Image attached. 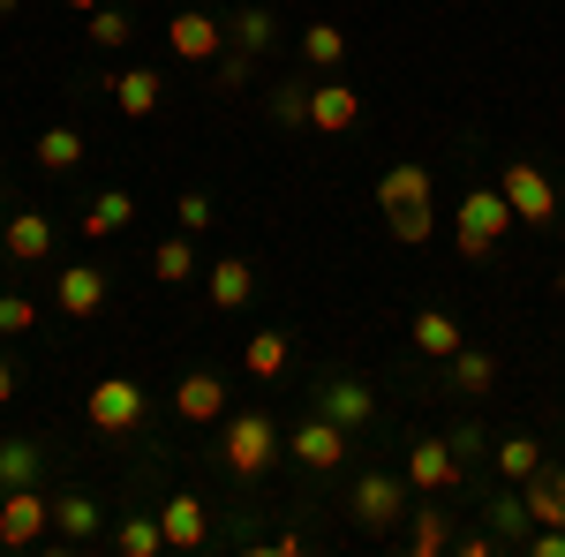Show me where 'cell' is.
<instances>
[{
  "mask_svg": "<svg viewBox=\"0 0 565 557\" xmlns=\"http://www.w3.org/2000/svg\"><path fill=\"white\" fill-rule=\"evenodd\" d=\"M377 204H385V226H392V242H407V249H423L430 242V173L415 167H385L377 173Z\"/></svg>",
  "mask_w": 565,
  "mask_h": 557,
  "instance_id": "6da1fadb",
  "label": "cell"
},
{
  "mask_svg": "<svg viewBox=\"0 0 565 557\" xmlns=\"http://www.w3.org/2000/svg\"><path fill=\"white\" fill-rule=\"evenodd\" d=\"M287 452V437H279V422L271 415H226V429H218V460H226V474H242V482H257L271 460Z\"/></svg>",
  "mask_w": 565,
  "mask_h": 557,
  "instance_id": "7a4b0ae2",
  "label": "cell"
},
{
  "mask_svg": "<svg viewBox=\"0 0 565 557\" xmlns=\"http://www.w3.org/2000/svg\"><path fill=\"white\" fill-rule=\"evenodd\" d=\"M407 497H415V482H407V474L370 468V474H354L348 513H354V527H362V535H392V527L407 519Z\"/></svg>",
  "mask_w": 565,
  "mask_h": 557,
  "instance_id": "3957f363",
  "label": "cell"
},
{
  "mask_svg": "<svg viewBox=\"0 0 565 557\" xmlns=\"http://www.w3.org/2000/svg\"><path fill=\"white\" fill-rule=\"evenodd\" d=\"M143 385L136 377H98V385L84 392V422L98 429V437H136L143 429Z\"/></svg>",
  "mask_w": 565,
  "mask_h": 557,
  "instance_id": "277c9868",
  "label": "cell"
},
{
  "mask_svg": "<svg viewBox=\"0 0 565 557\" xmlns=\"http://www.w3.org/2000/svg\"><path fill=\"white\" fill-rule=\"evenodd\" d=\"M53 535V497H39V482L0 490V550H39Z\"/></svg>",
  "mask_w": 565,
  "mask_h": 557,
  "instance_id": "5b68a950",
  "label": "cell"
},
{
  "mask_svg": "<svg viewBox=\"0 0 565 557\" xmlns=\"http://www.w3.org/2000/svg\"><path fill=\"white\" fill-rule=\"evenodd\" d=\"M498 189H505V204H513V218H521V226H551V218H558V189H551V173L527 167V159H513Z\"/></svg>",
  "mask_w": 565,
  "mask_h": 557,
  "instance_id": "8992f818",
  "label": "cell"
},
{
  "mask_svg": "<svg viewBox=\"0 0 565 557\" xmlns=\"http://www.w3.org/2000/svg\"><path fill=\"white\" fill-rule=\"evenodd\" d=\"M348 437L354 429H340L332 415H309V422L287 437V452H295L309 474H332V468H348Z\"/></svg>",
  "mask_w": 565,
  "mask_h": 557,
  "instance_id": "52a82bcc",
  "label": "cell"
},
{
  "mask_svg": "<svg viewBox=\"0 0 565 557\" xmlns=\"http://www.w3.org/2000/svg\"><path fill=\"white\" fill-rule=\"evenodd\" d=\"M167 45H174L181 61H196V68H212L218 53H226V23H218V15H204V8H181L174 23H167Z\"/></svg>",
  "mask_w": 565,
  "mask_h": 557,
  "instance_id": "ba28073f",
  "label": "cell"
},
{
  "mask_svg": "<svg viewBox=\"0 0 565 557\" xmlns=\"http://www.w3.org/2000/svg\"><path fill=\"white\" fill-rule=\"evenodd\" d=\"M407 482H415V497H445L460 482V452L445 437H415L407 444Z\"/></svg>",
  "mask_w": 565,
  "mask_h": 557,
  "instance_id": "9c48e42d",
  "label": "cell"
},
{
  "mask_svg": "<svg viewBox=\"0 0 565 557\" xmlns=\"http://www.w3.org/2000/svg\"><path fill=\"white\" fill-rule=\"evenodd\" d=\"M317 415H332L340 429H370L377 422V392L362 385V377H324L317 385Z\"/></svg>",
  "mask_w": 565,
  "mask_h": 557,
  "instance_id": "30bf717a",
  "label": "cell"
},
{
  "mask_svg": "<svg viewBox=\"0 0 565 557\" xmlns=\"http://www.w3.org/2000/svg\"><path fill=\"white\" fill-rule=\"evenodd\" d=\"M53 301H61V317L90 324V317L106 309V271H98V264H61V279H53Z\"/></svg>",
  "mask_w": 565,
  "mask_h": 557,
  "instance_id": "8fae6325",
  "label": "cell"
},
{
  "mask_svg": "<svg viewBox=\"0 0 565 557\" xmlns=\"http://www.w3.org/2000/svg\"><path fill=\"white\" fill-rule=\"evenodd\" d=\"M354 121H362V98H354V84H309V129L317 136H348Z\"/></svg>",
  "mask_w": 565,
  "mask_h": 557,
  "instance_id": "7c38bea8",
  "label": "cell"
},
{
  "mask_svg": "<svg viewBox=\"0 0 565 557\" xmlns=\"http://www.w3.org/2000/svg\"><path fill=\"white\" fill-rule=\"evenodd\" d=\"M0 249H8V264H45L53 257V218L45 212H8L0 218Z\"/></svg>",
  "mask_w": 565,
  "mask_h": 557,
  "instance_id": "4fadbf2b",
  "label": "cell"
},
{
  "mask_svg": "<svg viewBox=\"0 0 565 557\" xmlns=\"http://www.w3.org/2000/svg\"><path fill=\"white\" fill-rule=\"evenodd\" d=\"M174 415H181V422H196V429L226 422V385H218L212 369H189V377L174 385Z\"/></svg>",
  "mask_w": 565,
  "mask_h": 557,
  "instance_id": "5bb4252c",
  "label": "cell"
},
{
  "mask_svg": "<svg viewBox=\"0 0 565 557\" xmlns=\"http://www.w3.org/2000/svg\"><path fill=\"white\" fill-rule=\"evenodd\" d=\"M505 226H521L505 189H468L460 196V234H482V242H505Z\"/></svg>",
  "mask_w": 565,
  "mask_h": 557,
  "instance_id": "9a60e30c",
  "label": "cell"
},
{
  "mask_svg": "<svg viewBox=\"0 0 565 557\" xmlns=\"http://www.w3.org/2000/svg\"><path fill=\"white\" fill-rule=\"evenodd\" d=\"M204 294H212V309H249V301H257V264L218 257L212 271H204Z\"/></svg>",
  "mask_w": 565,
  "mask_h": 557,
  "instance_id": "2e32d148",
  "label": "cell"
},
{
  "mask_svg": "<svg viewBox=\"0 0 565 557\" xmlns=\"http://www.w3.org/2000/svg\"><path fill=\"white\" fill-rule=\"evenodd\" d=\"M407 340H415V354H430V362H452V354L468 346V332H460L452 309H423V317L407 324Z\"/></svg>",
  "mask_w": 565,
  "mask_h": 557,
  "instance_id": "e0dca14e",
  "label": "cell"
},
{
  "mask_svg": "<svg viewBox=\"0 0 565 557\" xmlns=\"http://www.w3.org/2000/svg\"><path fill=\"white\" fill-rule=\"evenodd\" d=\"M159 527H167V550H204L212 513H204V497H167L159 505Z\"/></svg>",
  "mask_w": 565,
  "mask_h": 557,
  "instance_id": "ac0fdd59",
  "label": "cell"
},
{
  "mask_svg": "<svg viewBox=\"0 0 565 557\" xmlns=\"http://www.w3.org/2000/svg\"><path fill=\"white\" fill-rule=\"evenodd\" d=\"M521 497H527V519H535V527H565V468L543 460V468L521 482Z\"/></svg>",
  "mask_w": 565,
  "mask_h": 557,
  "instance_id": "d6986e66",
  "label": "cell"
},
{
  "mask_svg": "<svg viewBox=\"0 0 565 557\" xmlns=\"http://www.w3.org/2000/svg\"><path fill=\"white\" fill-rule=\"evenodd\" d=\"M129 218H136L129 189H98V196H90V212H84V242H114Z\"/></svg>",
  "mask_w": 565,
  "mask_h": 557,
  "instance_id": "ffe728a7",
  "label": "cell"
},
{
  "mask_svg": "<svg viewBox=\"0 0 565 557\" xmlns=\"http://www.w3.org/2000/svg\"><path fill=\"white\" fill-rule=\"evenodd\" d=\"M445 385L468 392V399H476V392H490V385H498V354H490V346H460V354L445 362Z\"/></svg>",
  "mask_w": 565,
  "mask_h": 557,
  "instance_id": "44dd1931",
  "label": "cell"
},
{
  "mask_svg": "<svg viewBox=\"0 0 565 557\" xmlns=\"http://www.w3.org/2000/svg\"><path fill=\"white\" fill-rule=\"evenodd\" d=\"M287 362H295V346H287V332H271V324H264L257 340L242 346V369H249L257 385H271V377H287Z\"/></svg>",
  "mask_w": 565,
  "mask_h": 557,
  "instance_id": "7402d4cb",
  "label": "cell"
},
{
  "mask_svg": "<svg viewBox=\"0 0 565 557\" xmlns=\"http://www.w3.org/2000/svg\"><path fill=\"white\" fill-rule=\"evenodd\" d=\"M226 39L242 45V53H271V45H279V15H271L264 0H249L242 15H226Z\"/></svg>",
  "mask_w": 565,
  "mask_h": 557,
  "instance_id": "603a6c76",
  "label": "cell"
},
{
  "mask_svg": "<svg viewBox=\"0 0 565 557\" xmlns=\"http://www.w3.org/2000/svg\"><path fill=\"white\" fill-rule=\"evenodd\" d=\"M407 550L415 557L452 550V519H445V505H407Z\"/></svg>",
  "mask_w": 565,
  "mask_h": 557,
  "instance_id": "cb8c5ba5",
  "label": "cell"
},
{
  "mask_svg": "<svg viewBox=\"0 0 565 557\" xmlns=\"http://www.w3.org/2000/svg\"><path fill=\"white\" fill-rule=\"evenodd\" d=\"M106 84H114V106H121V114H129V121H143V114H159V76H151V68H129V76H106Z\"/></svg>",
  "mask_w": 565,
  "mask_h": 557,
  "instance_id": "d4e9b609",
  "label": "cell"
},
{
  "mask_svg": "<svg viewBox=\"0 0 565 557\" xmlns=\"http://www.w3.org/2000/svg\"><path fill=\"white\" fill-rule=\"evenodd\" d=\"M189 271H196V234H181V226H174V234L151 249V279H159V287H181Z\"/></svg>",
  "mask_w": 565,
  "mask_h": 557,
  "instance_id": "484cf974",
  "label": "cell"
},
{
  "mask_svg": "<svg viewBox=\"0 0 565 557\" xmlns=\"http://www.w3.org/2000/svg\"><path fill=\"white\" fill-rule=\"evenodd\" d=\"M53 535H61V543H90V535H98V505H90L84 490L53 497Z\"/></svg>",
  "mask_w": 565,
  "mask_h": 557,
  "instance_id": "4316f807",
  "label": "cell"
},
{
  "mask_svg": "<svg viewBox=\"0 0 565 557\" xmlns=\"http://www.w3.org/2000/svg\"><path fill=\"white\" fill-rule=\"evenodd\" d=\"M31 151H39V167H45V173H76V167H84V136L68 129V121H53V129H45Z\"/></svg>",
  "mask_w": 565,
  "mask_h": 557,
  "instance_id": "83f0119b",
  "label": "cell"
},
{
  "mask_svg": "<svg viewBox=\"0 0 565 557\" xmlns=\"http://www.w3.org/2000/svg\"><path fill=\"white\" fill-rule=\"evenodd\" d=\"M114 550H121V557H159V550H167V527H159V513L121 519V527H114Z\"/></svg>",
  "mask_w": 565,
  "mask_h": 557,
  "instance_id": "f1b7e54d",
  "label": "cell"
},
{
  "mask_svg": "<svg viewBox=\"0 0 565 557\" xmlns=\"http://www.w3.org/2000/svg\"><path fill=\"white\" fill-rule=\"evenodd\" d=\"M490 527H498V543H505V550H521L527 535H535V519H527V497L498 490V505H490Z\"/></svg>",
  "mask_w": 565,
  "mask_h": 557,
  "instance_id": "f546056e",
  "label": "cell"
},
{
  "mask_svg": "<svg viewBox=\"0 0 565 557\" xmlns=\"http://www.w3.org/2000/svg\"><path fill=\"white\" fill-rule=\"evenodd\" d=\"M302 53H309V68H324V76H332V68L348 61V31H340V23H309Z\"/></svg>",
  "mask_w": 565,
  "mask_h": 557,
  "instance_id": "4dcf8cb0",
  "label": "cell"
},
{
  "mask_svg": "<svg viewBox=\"0 0 565 557\" xmlns=\"http://www.w3.org/2000/svg\"><path fill=\"white\" fill-rule=\"evenodd\" d=\"M490 460H498L505 482H527V474L543 468V444H535V437H505V444H490Z\"/></svg>",
  "mask_w": 565,
  "mask_h": 557,
  "instance_id": "1f68e13d",
  "label": "cell"
},
{
  "mask_svg": "<svg viewBox=\"0 0 565 557\" xmlns=\"http://www.w3.org/2000/svg\"><path fill=\"white\" fill-rule=\"evenodd\" d=\"M15 482H39V444L31 437H0V490Z\"/></svg>",
  "mask_w": 565,
  "mask_h": 557,
  "instance_id": "d6a6232c",
  "label": "cell"
},
{
  "mask_svg": "<svg viewBox=\"0 0 565 557\" xmlns=\"http://www.w3.org/2000/svg\"><path fill=\"white\" fill-rule=\"evenodd\" d=\"M84 31H90V45H106V53H114V45H129V8H106V0H98V8H90L84 15Z\"/></svg>",
  "mask_w": 565,
  "mask_h": 557,
  "instance_id": "836d02e7",
  "label": "cell"
},
{
  "mask_svg": "<svg viewBox=\"0 0 565 557\" xmlns=\"http://www.w3.org/2000/svg\"><path fill=\"white\" fill-rule=\"evenodd\" d=\"M249 68H257V53L226 45V53L212 61V90H226V98H234V90H249Z\"/></svg>",
  "mask_w": 565,
  "mask_h": 557,
  "instance_id": "e575fe53",
  "label": "cell"
},
{
  "mask_svg": "<svg viewBox=\"0 0 565 557\" xmlns=\"http://www.w3.org/2000/svg\"><path fill=\"white\" fill-rule=\"evenodd\" d=\"M271 121L279 129H309V84H271Z\"/></svg>",
  "mask_w": 565,
  "mask_h": 557,
  "instance_id": "d590c367",
  "label": "cell"
},
{
  "mask_svg": "<svg viewBox=\"0 0 565 557\" xmlns=\"http://www.w3.org/2000/svg\"><path fill=\"white\" fill-rule=\"evenodd\" d=\"M39 324V301L31 294H0V340H23Z\"/></svg>",
  "mask_w": 565,
  "mask_h": 557,
  "instance_id": "8d00e7d4",
  "label": "cell"
},
{
  "mask_svg": "<svg viewBox=\"0 0 565 557\" xmlns=\"http://www.w3.org/2000/svg\"><path fill=\"white\" fill-rule=\"evenodd\" d=\"M212 218H218V204L204 196V189H189V196H174V226H181V234H204Z\"/></svg>",
  "mask_w": 565,
  "mask_h": 557,
  "instance_id": "74e56055",
  "label": "cell"
},
{
  "mask_svg": "<svg viewBox=\"0 0 565 557\" xmlns=\"http://www.w3.org/2000/svg\"><path fill=\"white\" fill-rule=\"evenodd\" d=\"M452 249H460L468 264H490V257H498V242H482V234H460V226H452Z\"/></svg>",
  "mask_w": 565,
  "mask_h": 557,
  "instance_id": "f35d334b",
  "label": "cell"
},
{
  "mask_svg": "<svg viewBox=\"0 0 565 557\" xmlns=\"http://www.w3.org/2000/svg\"><path fill=\"white\" fill-rule=\"evenodd\" d=\"M521 550H535V557H565V527H535Z\"/></svg>",
  "mask_w": 565,
  "mask_h": 557,
  "instance_id": "ab89813d",
  "label": "cell"
},
{
  "mask_svg": "<svg viewBox=\"0 0 565 557\" xmlns=\"http://www.w3.org/2000/svg\"><path fill=\"white\" fill-rule=\"evenodd\" d=\"M445 444L468 460V452H482V429H476V422H460V429H445Z\"/></svg>",
  "mask_w": 565,
  "mask_h": 557,
  "instance_id": "60d3db41",
  "label": "cell"
},
{
  "mask_svg": "<svg viewBox=\"0 0 565 557\" xmlns=\"http://www.w3.org/2000/svg\"><path fill=\"white\" fill-rule=\"evenodd\" d=\"M452 550H460V557H490V550H498V535H460Z\"/></svg>",
  "mask_w": 565,
  "mask_h": 557,
  "instance_id": "b9f144b4",
  "label": "cell"
},
{
  "mask_svg": "<svg viewBox=\"0 0 565 557\" xmlns=\"http://www.w3.org/2000/svg\"><path fill=\"white\" fill-rule=\"evenodd\" d=\"M8 399H15V362L0 354V407H8Z\"/></svg>",
  "mask_w": 565,
  "mask_h": 557,
  "instance_id": "7bdbcfd3",
  "label": "cell"
},
{
  "mask_svg": "<svg viewBox=\"0 0 565 557\" xmlns=\"http://www.w3.org/2000/svg\"><path fill=\"white\" fill-rule=\"evenodd\" d=\"M68 8H76V15H90V8H98V0H68Z\"/></svg>",
  "mask_w": 565,
  "mask_h": 557,
  "instance_id": "ee69618b",
  "label": "cell"
},
{
  "mask_svg": "<svg viewBox=\"0 0 565 557\" xmlns=\"http://www.w3.org/2000/svg\"><path fill=\"white\" fill-rule=\"evenodd\" d=\"M15 8H23V0H0V15H15Z\"/></svg>",
  "mask_w": 565,
  "mask_h": 557,
  "instance_id": "f6af8a7d",
  "label": "cell"
},
{
  "mask_svg": "<svg viewBox=\"0 0 565 557\" xmlns=\"http://www.w3.org/2000/svg\"><path fill=\"white\" fill-rule=\"evenodd\" d=\"M558 301H565V271H558Z\"/></svg>",
  "mask_w": 565,
  "mask_h": 557,
  "instance_id": "bcb514c9",
  "label": "cell"
},
{
  "mask_svg": "<svg viewBox=\"0 0 565 557\" xmlns=\"http://www.w3.org/2000/svg\"><path fill=\"white\" fill-rule=\"evenodd\" d=\"M0 218H8V196H0Z\"/></svg>",
  "mask_w": 565,
  "mask_h": 557,
  "instance_id": "7dc6e473",
  "label": "cell"
}]
</instances>
